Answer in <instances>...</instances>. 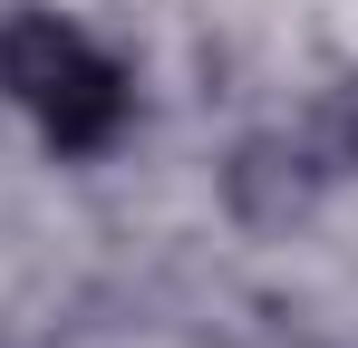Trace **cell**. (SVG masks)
Listing matches in <instances>:
<instances>
[{
  "label": "cell",
  "mask_w": 358,
  "mask_h": 348,
  "mask_svg": "<svg viewBox=\"0 0 358 348\" xmlns=\"http://www.w3.org/2000/svg\"><path fill=\"white\" fill-rule=\"evenodd\" d=\"M0 87L39 116V136H49L59 155H107L126 136V107H136L126 68L97 49L78 20H59V10L0 20Z\"/></svg>",
  "instance_id": "obj_1"
},
{
  "label": "cell",
  "mask_w": 358,
  "mask_h": 348,
  "mask_svg": "<svg viewBox=\"0 0 358 348\" xmlns=\"http://www.w3.org/2000/svg\"><path fill=\"white\" fill-rule=\"evenodd\" d=\"M223 194H233L242 223L291 232L300 213H310V194H320V155H310V145H291V136H252V145L233 155V174H223Z\"/></svg>",
  "instance_id": "obj_2"
},
{
  "label": "cell",
  "mask_w": 358,
  "mask_h": 348,
  "mask_svg": "<svg viewBox=\"0 0 358 348\" xmlns=\"http://www.w3.org/2000/svg\"><path fill=\"white\" fill-rule=\"evenodd\" d=\"M300 145L320 155V174H358V78L329 87V107H320V126H310Z\"/></svg>",
  "instance_id": "obj_3"
}]
</instances>
